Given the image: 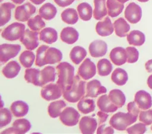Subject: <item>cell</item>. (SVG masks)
Wrapping results in <instances>:
<instances>
[{
	"label": "cell",
	"mask_w": 152,
	"mask_h": 134,
	"mask_svg": "<svg viewBox=\"0 0 152 134\" xmlns=\"http://www.w3.org/2000/svg\"><path fill=\"white\" fill-rule=\"evenodd\" d=\"M62 59V52L55 48L46 45H42L36 51L35 64L42 67L46 64H54L60 62Z\"/></svg>",
	"instance_id": "cell-1"
},
{
	"label": "cell",
	"mask_w": 152,
	"mask_h": 134,
	"mask_svg": "<svg viewBox=\"0 0 152 134\" xmlns=\"http://www.w3.org/2000/svg\"><path fill=\"white\" fill-rule=\"evenodd\" d=\"M58 80L56 83L61 87L62 92L69 90L74 82V67L69 63L62 62L56 66Z\"/></svg>",
	"instance_id": "cell-2"
},
{
	"label": "cell",
	"mask_w": 152,
	"mask_h": 134,
	"mask_svg": "<svg viewBox=\"0 0 152 134\" xmlns=\"http://www.w3.org/2000/svg\"><path fill=\"white\" fill-rule=\"evenodd\" d=\"M86 84V82L82 80L78 74L75 76L71 87L69 90L64 91V98L70 103L78 102L84 96Z\"/></svg>",
	"instance_id": "cell-3"
},
{
	"label": "cell",
	"mask_w": 152,
	"mask_h": 134,
	"mask_svg": "<svg viewBox=\"0 0 152 134\" xmlns=\"http://www.w3.org/2000/svg\"><path fill=\"white\" fill-rule=\"evenodd\" d=\"M137 120V117L132 115L130 113L118 112L114 114L109 120V124L114 129L118 130H125L127 127L135 123Z\"/></svg>",
	"instance_id": "cell-4"
},
{
	"label": "cell",
	"mask_w": 152,
	"mask_h": 134,
	"mask_svg": "<svg viewBox=\"0 0 152 134\" xmlns=\"http://www.w3.org/2000/svg\"><path fill=\"white\" fill-rule=\"evenodd\" d=\"M26 26L24 24L15 22L5 27L1 32L4 39L12 41L20 39L25 32Z\"/></svg>",
	"instance_id": "cell-5"
},
{
	"label": "cell",
	"mask_w": 152,
	"mask_h": 134,
	"mask_svg": "<svg viewBox=\"0 0 152 134\" xmlns=\"http://www.w3.org/2000/svg\"><path fill=\"white\" fill-rule=\"evenodd\" d=\"M80 113L72 107H65L59 115L61 122L66 126H74L79 122Z\"/></svg>",
	"instance_id": "cell-6"
},
{
	"label": "cell",
	"mask_w": 152,
	"mask_h": 134,
	"mask_svg": "<svg viewBox=\"0 0 152 134\" xmlns=\"http://www.w3.org/2000/svg\"><path fill=\"white\" fill-rule=\"evenodd\" d=\"M63 92L58 84L55 83H49L44 86L40 91L41 97L47 100H54L61 97Z\"/></svg>",
	"instance_id": "cell-7"
},
{
	"label": "cell",
	"mask_w": 152,
	"mask_h": 134,
	"mask_svg": "<svg viewBox=\"0 0 152 134\" xmlns=\"http://www.w3.org/2000/svg\"><path fill=\"white\" fill-rule=\"evenodd\" d=\"M36 8L30 2L18 6L15 9L14 17L16 20L20 22L28 21L31 16L36 12Z\"/></svg>",
	"instance_id": "cell-8"
},
{
	"label": "cell",
	"mask_w": 152,
	"mask_h": 134,
	"mask_svg": "<svg viewBox=\"0 0 152 134\" xmlns=\"http://www.w3.org/2000/svg\"><path fill=\"white\" fill-rule=\"evenodd\" d=\"M0 61L1 63H5L10 59L15 57L21 50V45L19 44H2L0 45Z\"/></svg>",
	"instance_id": "cell-9"
},
{
	"label": "cell",
	"mask_w": 152,
	"mask_h": 134,
	"mask_svg": "<svg viewBox=\"0 0 152 134\" xmlns=\"http://www.w3.org/2000/svg\"><path fill=\"white\" fill-rule=\"evenodd\" d=\"M77 73L83 79L89 80L96 73V65L89 58H87L79 66Z\"/></svg>",
	"instance_id": "cell-10"
},
{
	"label": "cell",
	"mask_w": 152,
	"mask_h": 134,
	"mask_svg": "<svg viewBox=\"0 0 152 134\" xmlns=\"http://www.w3.org/2000/svg\"><path fill=\"white\" fill-rule=\"evenodd\" d=\"M30 122L26 119L21 118L15 120L11 128L4 130L1 133L23 134L27 132L31 128Z\"/></svg>",
	"instance_id": "cell-11"
},
{
	"label": "cell",
	"mask_w": 152,
	"mask_h": 134,
	"mask_svg": "<svg viewBox=\"0 0 152 134\" xmlns=\"http://www.w3.org/2000/svg\"><path fill=\"white\" fill-rule=\"evenodd\" d=\"M124 16L129 22L131 24H136L138 22L141 18V8L135 2H131L125 8Z\"/></svg>",
	"instance_id": "cell-12"
},
{
	"label": "cell",
	"mask_w": 152,
	"mask_h": 134,
	"mask_svg": "<svg viewBox=\"0 0 152 134\" xmlns=\"http://www.w3.org/2000/svg\"><path fill=\"white\" fill-rule=\"evenodd\" d=\"M20 40L27 50H33L39 45L38 32L27 29Z\"/></svg>",
	"instance_id": "cell-13"
},
{
	"label": "cell",
	"mask_w": 152,
	"mask_h": 134,
	"mask_svg": "<svg viewBox=\"0 0 152 134\" xmlns=\"http://www.w3.org/2000/svg\"><path fill=\"white\" fill-rule=\"evenodd\" d=\"M106 92V88L103 86L98 80L94 79L86 83V94L85 97H97L99 95Z\"/></svg>",
	"instance_id": "cell-14"
},
{
	"label": "cell",
	"mask_w": 152,
	"mask_h": 134,
	"mask_svg": "<svg viewBox=\"0 0 152 134\" xmlns=\"http://www.w3.org/2000/svg\"><path fill=\"white\" fill-rule=\"evenodd\" d=\"M134 102L141 110H148L152 106L151 96L145 90H139L135 93Z\"/></svg>",
	"instance_id": "cell-15"
},
{
	"label": "cell",
	"mask_w": 152,
	"mask_h": 134,
	"mask_svg": "<svg viewBox=\"0 0 152 134\" xmlns=\"http://www.w3.org/2000/svg\"><path fill=\"white\" fill-rule=\"evenodd\" d=\"M97 126L96 119L91 116H83L79 122V128L83 134H93Z\"/></svg>",
	"instance_id": "cell-16"
},
{
	"label": "cell",
	"mask_w": 152,
	"mask_h": 134,
	"mask_svg": "<svg viewBox=\"0 0 152 134\" xmlns=\"http://www.w3.org/2000/svg\"><path fill=\"white\" fill-rule=\"evenodd\" d=\"M88 50L93 57H100L104 55L107 51V44L103 40H97L90 43Z\"/></svg>",
	"instance_id": "cell-17"
},
{
	"label": "cell",
	"mask_w": 152,
	"mask_h": 134,
	"mask_svg": "<svg viewBox=\"0 0 152 134\" xmlns=\"http://www.w3.org/2000/svg\"><path fill=\"white\" fill-rule=\"evenodd\" d=\"M112 62L116 66H121L127 62V53L126 49L121 47L113 48L109 54Z\"/></svg>",
	"instance_id": "cell-18"
},
{
	"label": "cell",
	"mask_w": 152,
	"mask_h": 134,
	"mask_svg": "<svg viewBox=\"0 0 152 134\" xmlns=\"http://www.w3.org/2000/svg\"><path fill=\"white\" fill-rule=\"evenodd\" d=\"M113 25L109 17H106L102 21H99L96 25V32L102 37L111 35L113 32Z\"/></svg>",
	"instance_id": "cell-19"
},
{
	"label": "cell",
	"mask_w": 152,
	"mask_h": 134,
	"mask_svg": "<svg viewBox=\"0 0 152 134\" xmlns=\"http://www.w3.org/2000/svg\"><path fill=\"white\" fill-rule=\"evenodd\" d=\"M60 37L62 41L68 44H72L78 40L79 33L74 28L66 27L62 29Z\"/></svg>",
	"instance_id": "cell-20"
},
{
	"label": "cell",
	"mask_w": 152,
	"mask_h": 134,
	"mask_svg": "<svg viewBox=\"0 0 152 134\" xmlns=\"http://www.w3.org/2000/svg\"><path fill=\"white\" fill-rule=\"evenodd\" d=\"M97 105L101 111L106 113L114 112L118 109V107L110 101L109 96L106 94H104L98 98Z\"/></svg>",
	"instance_id": "cell-21"
},
{
	"label": "cell",
	"mask_w": 152,
	"mask_h": 134,
	"mask_svg": "<svg viewBox=\"0 0 152 134\" xmlns=\"http://www.w3.org/2000/svg\"><path fill=\"white\" fill-rule=\"evenodd\" d=\"M10 110L15 117H21L27 114L29 107L25 102L22 100H17L11 104Z\"/></svg>",
	"instance_id": "cell-22"
},
{
	"label": "cell",
	"mask_w": 152,
	"mask_h": 134,
	"mask_svg": "<svg viewBox=\"0 0 152 134\" xmlns=\"http://www.w3.org/2000/svg\"><path fill=\"white\" fill-rule=\"evenodd\" d=\"M21 70L20 65L14 60L8 62L2 69L3 75L7 79L15 77Z\"/></svg>",
	"instance_id": "cell-23"
},
{
	"label": "cell",
	"mask_w": 152,
	"mask_h": 134,
	"mask_svg": "<svg viewBox=\"0 0 152 134\" xmlns=\"http://www.w3.org/2000/svg\"><path fill=\"white\" fill-rule=\"evenodd\" d=\"M39 39L47 44H52L58 40L57 31L51 27L43 28L39 33Z\"/></svg>",
	"instance_id": "cell-24"
},
{
	"label": "cell",
	"mask_w": 152,
	"mask_h": 134,
	"mask_svg": "<svg viewBox=\"0 0 152 134\" xmlns=\"http://www.w3.org/2000/svg\"><path fill=\"white\" fill-rule=\"evenodd\" d=\"M55 68L48 66L45 67L40 71V87L45 86L49 82H54L55 80Z\"/></svg>",
	"instance_id": "cell-25"
},
{
	"label": "cell",
	"mask_w": 152,
	"mask_h": 134,
	"mask_svg": "<svg viewBox=\"0 0 152 134\" xmlns=\"http://www.w3.org/2000/svg\"><path fill=\"white\" fill-rule=\"evenodd\" d=\"M113 27L116 35L119 37H124L127 35V33L130 30V25L122 17L115 21Z\"/></svg>",
	"instance_id": "cell-26"
},
{
	"label": "cell",
	"mask_w": 152,
	"mask_h": 134,
	"mask_svg": "<svg viewBox=\"0 0 152 134\" xmlns=\"http://www.w3.org/2000/svg\"><path fill=\"white\" fill-rule=\"evenodd\" d=\"M106 6L109 16L115 18L122 12L124 5L118 0H106Z\"/></svg>",
	"instance_id": "cell-27"
},
{
	"label": "cell",
	"mask_w": 152,
	"mask_h": 134,
	"mask_svg": "<svg viewBox=\"0 0 152 134\" xmlns=\"http://www.w3.org/2000/svg\"><path fill=\"white\" fill-rule=\"evenodd\" d=\"M15 7V5L10 2H5L1 4L0 6L1 27H2L5 24H6L10 20L11 18V10Z\"/></svg>",
	"instance_id": "cell-28"
},
{
	"label": "cell",
	"mask_w": 152,
	"mask_h": 134,
	"mask_svg": "<svg viewBox=\"0 0 152 134\" xmlns=\"http://www.w3.org/2000/svg\"><path fill=\"white\" fill-rule=\"evenodd\" d=\"M126 39L130 45L141 46L144 43L145 37L142 32L139 30H132L126 35Z\"/></svg>",
	"instance_id": "cell-29"
},
{
	"label": "cell",
	"mask_w": 152,
	"mask_h": 134,
	"mask_svg": "<svg viewBox=\"0 0 152 134\" xmlns=\"http://www.w3.org/2000/svg\"><path fill=\"white\" fill-rule=\"evenodd\" d=\"M66 107V103L62 100H58L51 102L48 107V112L52 118L58 117L63 109Z\"/></svg>",
	"instance_id": "cell-30"
},
{
	"label": "cell",
	"mask_w": 152,
	"mask_h": 134,
	"mask_svg": "<svg viewBox=\"0 0 152 134\" xmlns=\"http://www.w3.org/2000/svg\"><path fill=\"white\" fill-rule=\"evenodd\" d=\"M94 9L93 17L97 20H100L107 14L106 0H94Z\"/></svg>",
	"instance_id": "cell-31"
},
{
	"label": "cell",
	"mask_w": 152,
	"mask_h": 134,
	"mask_svg": "<svg viewBox=\"0 0 152 134\" xmlns=\"http://www.w3.org/2000/svg\"><path fill=\"white\" fill-rule=\"evenodd\" d=\"M39 15L46 20H50L53 19L56 13V8L51 3L48 2L43 4L39 10Z\"/></svg>",
	"instance_id": "cell-32"
},
{
	"label": "cell",
	"mask_w": 152,
	"mask_h": 134,
	"mask_svg": "<svg viewBox=\"0 0 152 134\" xmlns=\"http://www.w3.org/2000/svg\"><path fill=\"white\" fill-rule=\"evenodd\" d=\"M40 71L37 68H27L25 70L24 79L27 83L40 87Z\"/></svg>",
	"instance_id": "cell-33"
},
{
	"label": "cell",
	"mask_w": 152,
	"mask_h": 134,
	"mask_svg": "<svg viewBox=\"0 0 152 134\" xmlns=\"http://www.w3.org/2000/svg\"><path fill=\"white\" fill-rule=\"evenodd\" d=\"M95 103L93 99L83 97L77 104V108L83 114H88L95 110Z\"/></svg>",
	"instance_id": "cell-34"
},
{
	"label": "cell",
	"mask_w": 152,
	"mask_h": 134,
	"mask_svg": "<svg viewBox=\"0 0 152 134\" xmlns=\"http://www.w3.org/2000/svg\"><path fill=\"white\" fill-rule=\"evenodd\" d=\"M110 101L118 108L122 107L125 103L126 97L122 91L119 89H113L109 91L108 95Z\"/></svg>",
	"instance_id": "cell-35"
},
{
	"label": "cell",
	"mask_w": 152,
	"mask_h": 134,
	"mask_svg": "<svg viewBox=\"0 0 152 134\" xmlns=\"http://www.w3.org/2000/svg\"><path fill=\"white\" fill-rule=\"evenodd\" d=\"M87 55V51L83 47L77 45L74 47L69 53V58L76 65L79 64Z\"/></svg>",
	"instance_id": "cell-36"
},
{
	"label": "cell",
	"mask_w": 152,
	"mask_h": 134,
	"mask_svg": "<svg viewBox=\"0 0 152 134\" xmlns=\"http://www.w3.org/2000/svg\"><path fill=\"white\" fill-rule=\"evenodd\" d=\"M128 79V76L126 71L121 68H116L111 75L112 81L118 86L125 84Z\"/></svg>",
	"instance_id": "cell-37"
},
{
	"label": "cell",
	"mask_w": 152,
	"mask_h": 134,
	"mask_svg": "<svg viewBox=\"0 0 152 134\" xmlns=\"http://www.w3.org/2000/svg\"><path fill=\"white\" fill-rule=\"evenodd\" d=\"M61 17L62 20L68 24H75L78 20V15L76 9L71 8L64 10Z\"/></svg>",
	"instance_id": "cell-38"
},
{
	"label": "cell",
	"mask_w": 152,
	"mask_h": 134,
	"mask_svg": "<svg viewBox=\"0 0 152 134\" xmlns=\"http://www.w3.org/2000/svg\"><path fill=\"white\" fill-rule=\"evenodd\" d=\"M77 11L80 18L83 21H88L92 17L93 8L87 2H82L77 6Z\"/></svg>",
	"instance_id": "cell-39"
},
{
	"label": "cell",
	"mask_w": 152,
	"mask_h": 134,
	"mask_svg": "<svg viewBox=\"0 0 152 134\" xmlns=\"http://www.w3.org/2000/svg\"><path fill=\"white\" fill-rule=\"evenodd\" d=\"M97 68L99 75L101 76H106L111 73L113 66L109 60L106 58H102L99 60L97 64Z\"/></svg>",
	"instance_id": "cell-40"
},
{
	"label": "cell",
	"mask_w": 152,
	"mask_h": 134,
	"mask_svg": "<svg viewBox=\"0 0 152 134\" xmlns=\"http://www.w3.org/2000/svg\"><path fill=\"white\" fill-rule=\"evenodd\" d=\"M18 59L21 64L23 67L26 68H30L32 66L35 60V55L33 52L28 51V50L22 52L19 56Z\"/></svg>",
	"instance_id": "cell-41"
},
{
	"label": "cell",
	"mask_w": 152,
	"mask_h": 134,
	"mask_svg": "<svg viewBox=\"0 0 152 134\" xmlns=\"http://www.w3.org/2000/svg\"><path fill=\"white\" fill-rule=\"evenodd\" d=\"M27 25L32 31L39 32L45 27L46 24L42 19V17L40 15H37L27 21Z\"/></svg>",
	"instance_id": "cell-42"
},
{
	"label": "cell",
	"mask_w": 152,
	"mask_h": 134,
	"mask_svg": "<svg viewBox=\"0 0 152 134\" xmlns=\"http://www.w3.org/2000/svg\"><path fill=\"white\" fill-rule=\"evenodd\" d=\"M12 120V115L7 108H1L0 110V128L8 125Z\"/></svg>",
	"instance_id": "cell-43"
},
{
	"label": "cell",
	"mask_w": 152,
	"mask_h": 134,
	"mask_svg": "<svg viewBox=\"0 0 152 134\" xmlns=\"http://www.w3.org/2000/svg\"><path fill=\"white\" fill-rule=\"evenodd\" d=\"M127 53V63H134L137 61L139 57L138 50L134 47H128L126 48Z\"/></svg>",
	"instance_id": "cell-44"
},
{
	"label": "cell",
	"mask_w": 152,
	"mask_h": 134,
	"mask_svg": "<svg viewBox=\"0 0 152 134\" xmlns=\"http://www.w3.org/2000/svg\"><path fill=\"white\" fill-rule=\"evenodd\" d=\"M139 120L145 125H150L152 123V109L141 111L139 115Z\"/></svg>",
	"instance_id": "cell-45"
},
{
	"label": "cell",
	"mask_w": 152,
	"mask_h": 134,
	"mask_svg": "<svg viewBox=\"0 0 152 134\" xmlns=\"http://www.w3.org/2000/svg\"><path fill=\"white\" fill-rule=\"evenodd\" d=\"M126 132L130 134H143L147 131V128L145 127V125L143 123H138L126 129Z\"/></svg>",
	"instance_id": "cell-46"
},
{
	"label": "cell",
	"mask_w": 152,
	"mask_h": 134,
	"mask_svg": "<svg viewBox=\"0 0 152 134\" xmlns=\"http://www.w3.org/2000/svg\"><path fill=\"white\" fill-rule=\"evenodd\" d=\"M141 109L137 106L135 102H131L127 104V110L129 113L132 115L138 117L139 113H140Z\"/></svg>",
	"instance_id": "cell-47"
},
{
	"label": "cell",
	"mask_w": 152,
	"mask_h": 134,
	"mask_svg": "<svg viewBox=\"0 0 152 134\" xmlns=\"http://www.w3.org/2000/svg\"><path fill=\"white\" fill-rule=\"evenodd\" d=\"M113 128L110 125L109 126L107 124H102L101 125L99 126V128L97 130V134H104V133H108V134H113L114 133Z\"/></svg>",
	"instance_id": "cell-48"
},
{
	"label": "cell",
	"mask_w": 152,
	"mask_h": 134,
	"mask_svg": "<svg viewBox=\"0 0 152 134\" xmlns=\"http://www.w3.org/2000/svg\"><path fill=\"white\" fill-rule=\"evenodd\" d=\"M97 116L98 125L99 126H100L106 121L108 117V115L103 111H99L97 113Z\"/></svg>",
	"instance_id": "cell-49"
},
{
	"label": "cell",
	"mask_w": 152,
	"mask_h": 134,
	"mask_svg": "<svg viewBox=\"0 0 152 134\" xmlns=\"http://www.w3.org/2000/svg\"><path fill=\"white\" fill-rule=\"evenodd\" d=\"M75 0H54V2L61 7H65L71 5Z\"/></svg>",
	"instance_id": "cell-50"
},
{
	"label": "cell",
	"mask_w": 152,
	"mask_h": 134,
	"mask_svg": "<svg viewBox=\"0 0 152 134\" xmlns=\"http://www.w3.org/2000/svg\"><path fill=\"white\" fill-rule=\"evenodd\" d=\"M145 67L148 73H152V59L148 60L145 63Z\"/></svg>",
	"instance_id": "cell-51"
},
{
	"label": "cell",
	"mask_w": 152,
	"mask_h": 134,
	"mask_svg": "<svg viewBox=\"0 0 152 134\" xmlns=\"http://www.w3.org/2000/svg\"><path fill=\"white\" fill-rule=\"evenodd\" d=\"M147 85L150 89L152 90V74H151L147 79Z\"/></svg>",
	"instance_id": "cell-52"
},
{
	"label": "cell",
	"mask_w": 152,
	"mask_h": 134,
	"mask_svg": "<svg viewBox=\"0 0 152 134\" xmlns=\"http://www.w3.org/2000/svg\"><path fill=\"white\" fill-rule=\"evenodd\" d=\"M30 1L35 5H40L46 0H30Z\"/></svg>",
	"instance_id": "cell-53"
},
{
	"label": "cell",
	"mask_w": 152,
	"mask_h": 134,
	"mask_svg": "<svg viewBox=\"0 0 152 134\" xmlns=\"http://www.w3.org/2000/svg\"><path fill=\"white\" fill-rule=\"evenodd\" d=\"M14 4H22L25 0H11Z\"/></svg>",
	"instance_id": "cell-54"
},
{
	"label": "cell",
	"mask_w": 152,
	"mask_h": 134,
	"mask_svg": "<svg viewBox=\"0 0 152 134\" xmlns=\"http://www.w3.org/2000/svg\"><path fill=\"white\" fill-rule=\"evenodd\" d=\"M119 2H121V3H122V4H124V3H125L126 2H127V1H128L129 0H118Z\"/></svg>",
	"instance_id": "cell-55"
},
{
	"label": "cell",
	"mask_w": 152,
	"mask_h": 134,
	"mask_svg": "<svg viewBox=\"0 0 152 134\" xmlns=\"http://www.w3.org/2000/svg\"><path fill=\"white\" fill-rule=\"evenodd\" d=\"M137 1L139 2H145L148 1L149 0H137Z\"/></svg>",
	"instance_id": "cell-56"
},
{
	"label": "cell",
	"mask_w": 152,
	"mask_h": 134,
	"mask_svg": "<svg viewBox=\"0 0 152 134\" xmlns=\"http://www.w3.org/2000/svg\"><path fill=\"white\" fill-rule=\"evenodd\" d=\"M151 130H152V126H151Z\"/></svg>",
	"instance_id": "cell-57"
},
{
	"label": "cell",
	"mask_w": 152,
	"mask_h": 134,
	"mask_svg": "<svg viewBox=\"0 0 152 134\" xmlns=\"http://www.w3.org/2000/svg\"><path fill=\"white\" fill-rule=\"evenodd\" d=\"M3 1V0H0V1H1H1Z\"/></svg>",
	"instance_id": "cell-58"
}]
</instances>
